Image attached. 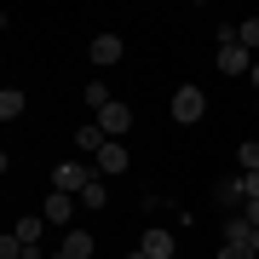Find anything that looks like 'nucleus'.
Segmentation results:
<instances>
[{"label":"nucleus","instance_id":"17","mask_svg":"<svg viewBox=\"0 0 259 259\" xmlns=\"http://www.w3.org/2000/svg\"><path fill=\"white\" fill-rule=\"evenodd\" d=\"M219 259H259V253L248 248V242H225V248H219Z\"/></svg>","mask_w":259,"mask_h":259},{"label":"nucleus","instance_id":"22","mask_svg":"<svg viewBox=\"0 0 259 259\" xmlns=\"http://www.w3.org/2000/svg\"><path fill=\"white\" fill-rule=\"evenodd\" d=\"M127 259H150V253H144V248H133V253H127Z\"/></svg>","mask_w":259,"mask_h":259},{"label":"nucleus","instance_id":"2","mask_svg":"<svg viewBox=\"0 0 259 259\" xmlns=\"http://www.w3.org/2000/svg\"><path fill=\"white\" fill-rule=\"evenodd\" d=\"M202 115H207V93H202V87H179V93H173V121L196 127Z\"/></svg>","mask_w":259,"mask_h":259},{"label":"nucleus","instance_id":"15","mask_svg":"<svg viewBox=\"0 0 259 259\" xmlns=\"http://www.w3.org/2000/svg\"><path fill=\"white\" fill-rule=\"evenodd\" d=\"M236 40H242L248 52H259V18H242V23H236Z\"/></svg>","mask_w":259,"mask_h":259},{"label":"nucleus","instance_id":"4","mask_svg":"<svg viewBox=\"0 0 259 259\" xmlns=\"http://www.w3.org/2000/svg\"><path fill=\"white\" fill-rule=\"evenodd\" d=\"M98 127L110 133V139H121V133L133 127V110H127V104H121V98H110V104H104V110H98Z\"/></svg>","mask_w":259,"mask_h":259},{"label":"nucleus","instance_id":"14","mask_svg":"<svg viewBox=\"0 0 259 259\" xmlns=\"http://www.w3.org/2000/svg\"><path fill=\"white\" fill-rule=\"evenodd\" d=\"M236 161H242V173H259V139H242Z\"/></svg>","mask_w":259,"mask_h":259},{"label":"nucleus","instance_id":"18","mask_svg":"<svg viewBox=\"0 0 259 259\" xmlns=\"http://www.w3.org/2000/svg\"><path fill=\"white\" fill-rule=\"evenodd\" d=\"M87 104H93V110H104V104H110V93H104V81H87Z\"/></svg>","mask_w":259,"mask_h":259},{"label":"nucleus","instance_id":"1","mask_svg":"<svg viewBox=\"0 0 259 259\" xmlns=\"http://www.w3.org/2000/svg\"><path fill=\"white\" fill-rule=\"evenodd\" d=\"M93 179H98V173H93V167H87V161H58V167H52V190L75 196V202H81V190L93 185Z\"/></svg>","mask_w":259,"mask_h":259},{"label":"nucleus","instance_id":"16","mask_svg":"<svg viewBox=\"0 0 259 259\" xmlns=\"http://www.w3.org/2000/svg\"><path fill=\"white\" fill-rule=\"evenodd\" d=\"M104 202H110V190H104V179H93V185L81 190V207H104Z\"/></svg>","mask_w":259,"mask_h":259},{"label":"nucleus","instance_id":"6","mask_svg":"<svg viewBox=\"0 0 259 259\" xmlns=\"http://www.w3.org/2000/svg\"><path fill=\"white\" fill-rule=\"evenodd\" d=\"M93 161H98V173H127V167H133V150L121 144V139H110V144H104Z\"/></svg>","mask_w":259,"mask_h":259},{"label":"nucleus","instance_id":"3","mask_svg":"<svg viewBox=\"0 0 259 259\" xmlns=\"http://www.w3.org/2000/svg\"><path fill=\"white\" fill-rule=\"evenodd\" d=\"M213 69H219V75H253V58H248L242 40H225V47L213 52Z\"/></svg>","mask_w":259,"mask_h":259},{"label":"nucleus","instance_id":"19","mask_svg":"<svg viewBox=\"0 0 259 259\" xmlns=\"http://www.w3.org/2000/svg\"><path fill=\"white\" fill-rule=\"evenodd\" d=\"M0 259H23V242L18 236H0Z\"/></svg>","mask_w":259,"mask_h":259},{"label":"nucleus","instance_id":"11","mask_svg":"<svg viewBox=\"0 0 259 259\" xmlns=\"http://www.w3.org/2000/svg\"><path fill=\"white\" fill-rule=\"evenodd\" d=\"M121 52H127V47H121V35H98V40H93V64H104V69L121 64Z\"/></svg>","mask_w":259,"mask_h":259},{"label":"nucleus","instance_id":"10","mask_svg":"<svg viewBox=\"0 0 259 259\" xmlns=\"http://www.w3.org/2000/svg\"><path fill=\"white\" fill-rule=\"evenodd\" d=\"M12 236H18L23 248H40V236H47V219H40V213H23V219H18V231H12Z\"/></svg>","mask_w":259,"mask_h":259},{"label":"nucleus","instance_id":"13","mask_svg":"<svg viewBox=\"0 0 259 259\" xmlns=\"http://www.w3.org/2000/svg\"><path fill=\"white\" fill-rule=\"evenodd\" d=\"M242 202H248V196H242V179H225V185H219V207H225V213H236Z\"/></svg>","mask_w":259,"mask_h":259},{"label":"nucleus","instance_id":"5","mask_svg":"<svg viewBox=\"0 0 259 259\" xmlns=\"http://www.w3.org/2000/svg\"><path fill=\"white\" fill-rule=\"evenodd\" d=\"M40 219H47V225H58V231H64V225L75 219V196H64V190H52L47 202H40Z\"/></svg>","mask_w":259,"mask_h":259},{"label":"nucleus","instance_id":"8","mask_svg":"<svg viewBox=\"0 0 259 259\" xmlns=\"http://www.w3.org/2000/svg\"><path fill=\"white\" fill-rule=\"evenodd\" d=\"M139 248L150 253V259H173L179 248H173V231H161V225H150V231H144V242H139Z\"/></svg>","mask_w":259,"mask_h":259},{"label":"nucleus","instance_id":"20","mask_svg":"<svg viewBox=\"0 0 259 259\" xmlns=\"http://www.w3.org/2000/svg\"><path fill=\"white\" fill-rule=\"evenodd\" d=\"M242 196H248V202H259V173H242Z\"/></svg>","mask_w":259,"mask_h":259},{"label":"nucleus","instance_id":"21","mask_svg":"<svg viewBox=\"0 0 259 259\" xmlns=\"http://www.w3.org/2000/svg\"><path fill=\"white\" fill-rule=\"evenodd\" d=\"M248 248H253V253H259V231H253V236H248Z\"/></svg>","mask_w":259,"mask_h":259},{"label":"nucleus","instance_id":"9","mask_svg":"<svg viewBox=\"0 0 259 259\" xmlns=\"http://www.w3.org/2000/svg\"><path fill=\"white\" fill-rule=\"evenodd\" d=\"M104 144H110V133H104L98 121H87V127H75V150H87V156H98Z\"/></svg>","mask_w":259,"mask_h":259},{"label":"nucleus","instance_id":"7","mask_svg":"<svg viewBox=\"0 0 259 259\" xmlns=\"http://www.w3.org/2000/svg\"><path fill=\"white\" fill-rule=\"evenodd\" d=\"M98 236L93 231H64V242H58V259H93Z\"/></svg>","mask_w":259,"mask_h":259},{"label":"nucleus","instance_id":"12","mask_svg":"<svg viewBox=\"0 0 259 259\" xmlns=\"http://www.w3.org/2000/svg\"><path fill=\"white\" fill-rule=\"evenodd\" d=\"M23 110H29V98L18 93V87H6V93H0V121H18Z\"/></svg>","mask_w":259,"mask_h":259},{"label":"nucleus","instance_id":"23","mask_svg":"<svg viewBox=\"0 0 259 259\" xmlns=\"http://www.w3.org/2000/svg\"><path fill=\"white\" fill-rule=\"evenodd\" d=\"M253 115H259V98H253Z\"/></svg>","mask_w":259,"mask_h":259}]
</instances>
